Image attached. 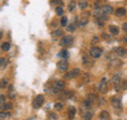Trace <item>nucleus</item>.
I'll return each instance as SVG.
<instances>
[{
  "mask_svg": "<svg viewBox=\"0 0 127 120\" xmlns=\"http://www.w3.org/2000/svg\"><path fill=\"white\" fill-rule=\"evenodd\" d=\"M53 2L55 3V4H57V5H62V4H63V1H62V0H53Z\"/></svg>",
  "mask_w": 127,
  "mask_h": 120,
  "instance_id": "e433bc0d",
  "label": "nucleus"
},
{
  "mask_svg": "<svg viewBox=\"0 0 127 120\" xmlns=\"http://www.w3.org/2000/svg\"><path fill=\"white\" fill-rule=\"evenodd\" d=\"M100 119L102 120H107V119H109V113H108V111H102L101 112V114H100Z\"/></svg>",
  "mask_w": 127,
  "mask_h": 120,
  "instance_id": "dca6fc26",
  "label": "nucleus"
},
{
  "mask_svg": "<svg viewBox=\"0 0 127 120\" xmlns=\"http://www.w3.org/2000/svg\"><path fill=\"white\" fill-rule=\"evenodd\" d=\"M5 96L4 95H0V106L1 105H3L5 103Z\"/></svg>",
  "mask_w": 127,
  "mask_h": 120,
  "instance_id": "7c9ffc66",
  "label": "nucleus"
},
{
  "mask_svg": "<svg viewBox=\"0 0 127 120\" xmlns=\"http://www.w3.org/2000/svg\"><path fill=\"white\" fill-rule=\"evenodd\" d=\"M2 36H3V33H2V32H1V31H0V39H1V38H2Z\"/></svg>",
  "mask_w": 127,
  "mask_h": 120,
  "instance_id": "ea45409f",
  "label": "nucleus"
},
{
  "mask_svg": "<svg viewBox=\"0 0 127 120\" xmlns=\"http://www.w3.org/2000/svg\"><path fill=\"white\" fill-rule=\"evenodd\" d=\"M89 54L93 59H97V58H100L101 55L103 54V49H102V48H100V47H92L89 50Z\"/></svg>",
  "mask_w": 127,
  "mask_h": 120,
  "instance_id": "f03ea898",
  "label": "nucleus"
},
{
  "mask_svg": "<svg viewBox=\"0 0 127 120\" xmlns=\"http://www.w3.org/2000/svg\"><path fill=\"white\" fill-rule=\"evenodd\" d=\"M0 120H2V119H0Z\"/></svg>",
  "mask_w": 127,
  "mask_h": 120,
  "instance_id": "79ce46f5",
  "label": "nucleus"
},
{
  "mask_svg": "<svg viewBox=\"0 0 127 120\" xmlns=\"http://www.w3.org/2000/svg\"><path fill=\"white\" fill-rule=\"evenodd\" d=\"M68 67H69V64L66 60H61L58 63H57V68L59 71H67L68 70Z\"/></svg>",
  "mask_w": 127,
  "mask_h": 120,
  "instance_id": "423d86ee",
  "label": "nucleus"
},
{
  "mask_svg": "<svg viewBox=\"0 0 127 120\" xmlns=\"http://www.w3.org/2000/svg\"><path fill=\"white\" fill-rule=\"evenodd\" d=\"M102 11H103V14H104V15H108V14L113 13V7L111 5L106 4L104 6H102Z\"/></svg>",
  "mask_w": 127,
  "mask_h": 120,
  "instance_id": "9d476101",
  "label": "nucleus"
},
{
  "mask_svg": "<svg viewBox=\"0 0 127 120\" xmlns=\"http://www.w3.org/2000/svg\"><path fill=\"white\" fill-rule=\"evenodd\" d=\"M78 7L81 10H86L87 7H88V2H87L86 0H81V1L78 2Z\"/></svg>",
  "mask_w": 127,
  "mask_h": 120,
  "instance_id": "f3484780",
  "label": "nucleus"
},
{
  "mask_svg": "<svg viewBox=\"0 0 127 120\" xmlns=\"http://www.w3.org/2000/svg\"><path fill=\"white\" fill-rule=\"evenodd\" d=\"M61 57L64 59V60H67L69 58V52L67 51L66 49H64V50H62L61 51Z\"/></svg>",
  "mask_w": 127,
  "mask_h": 120,
  "instance_id": "b1692460",
  "label": "nucleus"
},
{
  "mask_svg": "<svg viewBox=\"0 0 127 120\" xmlns=\"http://www.w3.org/2000/svg\"><path fill=\"white\" fill-rule=\"evenodd\" d=\"M107 88H108V86H107V79L103 78L101 80L100 84H98V91H100V93H106Z\"/></svg>",
  "mask_w": 127,
  "mask_h": 120,
  "instance_id": "0eeeda50",
  "label": "nucleus"
},
{
  "mask_svg": "<svg viewBox=\"0 0 127 120\" xmlns=\"http://www.w3.org/2000/svg\"><path fill=\"white\" fill-rule=\"evenodd\" d=\"M122 30L127 33V22H124V23H123V26H122Z\"/></svg>",
  "mask_w": 127,
  "mask_h": 120,
  "instance_id": "c9c22d12",
  "label": "nucleus"
},
{
  "mask_svg": "<svg viewBox=\"0 0 127 120\" xmlns=\"http://www.w3.org/2000/svg\"><path fill=\"white\" fill-rule=\"evenodd\" d=\"M83 116H84L85 120H91V118H92V116H93V112L90 110H87V111H85V113Z\"/></svg>",
  "mask_w": 127,
  "mask_h": 120,
  "instance_id": "2eb2a0df",
  "label": "nucleus"
},
{
  "mask_svg": "<svg viewBox=\"0 0 127 120\" xmlns=\"http://www.w3.org/2000/svg\"><path fill=\"white\" fill-rule=\"evenodd\" d=\"M27 120H35V117H32V118H29V119H27Z\"/></svg>",
  "mask_w": 127,
  "mask_h": 120,
  "instance_id": "a19ab883",
  "label": "nucleus"
},
{
  "mask_svg": "<svg viewBox=\"0 0 127 120\" xmlns=\"http://www.w3.org/2000/svg\"><path fill=\"white\" fill-rule=\"evenodd\" d=\"M45 102V97L42 95H38L36 98L33 100V107L34 109H39Z\"/></svg>",
  "mask_w": 127,
  "mask_h": 120,
  "instance_id": "7ed1b4c3",
  "label": "nucleus"
},
{
  "mask_svg": "<svg viewBox=\"0 0 127 120\" xmlns=\"http://www.w3.org/2000/svg\"><path fill=\"white\" fill-rule=\"evenodd\" d=\"M112 51L116 54H118L119 57H126L127 55V50L123 47H117V48H114Z\"/></svg>",
  "mask_w": 127,
  "mask_h": 120,
  "instance_id": "6e6552de",
  "label": "nucleus"
},
{
  "mask_svg": "<svg viewBox=\"0 0 127 120\" xmlns=\"http://www.w3.org/2000/svg\"><path fill=\"white\" fill-rule=\"evenodd\" d=\"M93 9H94L95 11L101 10V4H100V2H95V3H94V5H93Z\"/></svg>",
  "mask_w": 127,
  "mask_h": 120,
  "instance_id": "473e14b6",
  "label": "nucleus"
},
{
  "mask_svg": "<svg viewBox=\"0 0 127 120\" xmlns=\"http://www.w3.org/2000/svg\"><path fill=\"white\" fill-rule=\"evenodd\" d=\"M85 82H89V74L88 73H84V77H83Z\"/></svg>",
  "mask_w": 127,
  "mask_h": 120,
  "instance_id": "f704fd0d",
  "label": "nucleus"
},
{
  "mask_svg": "<svg viewBox=\"0 0 127 120\" xmlns=\"http://www.w3.org/2000/svg\"><path fill=\"white\" fill-rule=\"evenodd\" d=\"M114 13H116V15L119 16V17H123V16H125V15H126L127 11H126L125 7H118Z\"/></svg>",
  "mask_w": 127,
  "mask_h": 120,
  "instance_id": "9b49d317",
  "label": "nucleus"
},
{
  "mask_svg": "<svg viewBox=\"0 0 127 120\" xmlns=\"http://www.w3.org/2000/svg\"><path fill=\"white\" fill-rule=\"evenodd\" d=\"M6 86H7V80L6 79L0 80V88H5Z\"/></svg>",
  "mask_w": 127,
  "mask_h": 120,
  "instance_id": "a878e982",
  "label": "nucleus"
},
{
  "mask_svg": "<svg viewBox=\"0 0 127 120\" xmlns=\"http://www.w3.org/2000/svg\"><path fill=\"white\" fill-rule=\"evenodd\" d=\"M55 12H56V14L58 16H63L64 15V7L62 5H58L55 7Z\"/></svg>",
  "mask_w": 127,
  "mask_h": 120,
  "instance_id": "412c9836",
  "label": "nucleus"
},
{
  "mask_svg": "<svg viewBox=\"0 0 127 120\" xmlns=\"http://www.w3.org/2000/svg\"><path fill=\"white\" fill-rule=\"evenodd\" d=\"M67 30H68L69 32H73L75 30V25L74 23H70V25L67 27Z\"/></svg>",
  "mask_w": 127,
  "mask_h": 120,
  "instance_id": "c756f323",
  "label": "nucleus"
},
{
  "mask_svg": "<svg viewBox=\"0 0 127 120\" xmlns=\"http://www.w3.org/2000/svg\"><path fill=\"white\" fill-rule=\"evenodd\" d=\"M103 38H105V39H109L110 38V36L108 34H106V33H103Z\"/></svg>",
  "mask_w": 127,
  "mask_h": 120,
  "instance_id": "4c0bfd02",
  "label": "nucleus"
},
{
  "mask_svg": "<svg viewBox=\"0 0 127 120\" xmlns=\"http://www.w3.org/2000/svg\"><path fill=\"white\" fill-rule=\"evenodd\" d=\"M111 104L117 110H121V107H122V103H121L120 98H112L111 99Z\"/></svg>",
  "mask_w": 127,
  "mask_h": 120,
  "instance_id": "1a4fd4ad",
  "label": "nucleus"
},
{
  "mask_svg": "<svg viewBox=\"0 0 127 120\" xmlns=\"http://www.w3.org/2000/svg\"><path fill=\"white\" fill-rule=\"evenodd\" d=\"M75 5H76V2H75L74 0H72V1H70L69 5H68V9H69V11H70V12L74 11V9H75Z\"/></svg>",
  "mask_w": 127,
  "mask_h": 120,
  "instance_id": "393cba45",
  "label": "nucleus"
},
{
  "mask_svg": "<svg viewBox=\"0 0 127 120\" xmlns=\"http://www.w3.org/2000/svg\"><path fill=\"white\" fill-rule=\"evenodd\" d=\"M64 109V104L62 102H56L54 104V110L55 111H62Z\"/></svg>",
  "mask_w": 127,
  "mask_h": 120,
  "instance_id": "5701e85b",
  "label": "nucleus"
},
{
  "mask_svg": "<svg viewBox=\"0 0 127 120\" xmlns=\"http://www.w3.org/2000/svg\"><path fill=\"white\" fill-rule=\"evenodd\" d=\"M123 42L127 44V34H125L124 36H123Z\"/></svg>",
  "mask_w": 127,
  "mask_h": 120,
  "instance_id": "58836bf2",
  "label": "nucleus"
},
{
  "mask_svg": "<svg viewBox=\"0 0 127 120\" xmlns=\"http://www.w3.org/2000/svg\"><path fill=\"white\" fill-rule=\"evenodd\" d=\"M88 21H89V18L88 17H81V20H79V27H84V26H86L87 23H88Z\"/></svg>",
  "mask_w": 127,
  "mask_h": 120,
  "instance_id": "a211bd4d",
  "label": "nucleus"
},
{
  "mask_svg": "<svg viewBox=\"0 0 127 120\" xmlns=\"http://www.w3.org/2000/svg\"><path fill=\"white\" fill-rule=\"evenodd\" d=\"M6 65H7V60L4 58H0V68L3 69Z\"/></svg>",
  "mask_w": 127,
  "mask_h": 120,
  "instance_id": "4be33fe9",
  "label": "nucleus"
},
{
  "mask_svg": "<svg viewBox=\"0 0 127 120\" xmlns=\"http://www.w3.org/2000/svg\"><path fill=\"white\" fill-rule=\"evenodd\" d=\"M67 23H68V17H66V16H64L61 20V25L63 27H67Z\"/></svg>",
  "mask_w": 127,
  "mask_h": 120,
  "instance_id": "c85d7f7f",
  "label": "nucleus"
},
{
  "mask_svg": "<svg viewBox=\"0 0 127 120\" xmlns=\"http://www.w3.org/2000/svg\"><path fill=\"white\" fill-rule=\"evenodd\" d=\"M73 43V36L72 35H66L62 37L61 39V45L62 46H71Z\"/></svg>",
  "mask_w": 127,
  "mask_h": 120,
  "instance_id": "39448f33",
  "label": "nucleus"
},
{
  "mask_svg": "<svg viewBox=\"0 0 127 120\" xmlns=\"http://www.w3.org/2000/svg\"><path fill=\"white\" fill-rule=\"evenodd\" d=\"M109 31H110V33L112 34V35H118L119 34V28L117 26H114V25H110L109 26Z\"/></svg>",
  "mask_w": 127,
  "mask_h": 120,
  "instance_id": "ddd939ff",
  "label": "nucleus"
},
{
  "mask_svg": "<svg viewBox=\"0 0 127 120\" xmlns=\"http://www.w3.org/2000/svg\"><path fill=\"white\" fill-rule=\"evenodd\" d=\"M79 73H81V69H79V68H74V69L69 71V72H67L65 75H64V78H65V79L76 78V77H78V75H79Z\"/></svg>",
  "mask_w": 127,
  "mask_h": 120,
  "instance_id": "20e7f679",
  "label": "nucleus"
},
{
  "mask_svg": "<svg viewBox=\"0 0 127 120\" xmlns=\"http://www.w3.org/2000/svg\"><path fill=\"white\" fill-rule=\"evenodd\" d=\"M54 86L56 87V88H58L59 90H63L64 88H65V82H64L63 80H58V81L55 82Z\"/></svg>",
  "mask_w": 127,
  "mask_h": 120,
  "instance_id": "f8f14e48",
  "label": "nucleus"
},
{
  "mask_svg": "<svg viewBox=\"0 0 127 120\" xmlns=\"http://www.w3.org/2000/svg\"><path fill=\"white\" fill-rule=\"evenodd\" d=\"M121 85H122V89L127 90V80H125V81H123V83L121 84Z\"/></svg>",
  "mask_w": 127,
  "mask_h": 120,
  "instance_id": "72a5a7b5",
  "label": "nucleus"
},
{
  "mask_svg": "<svg viewBox=\"0 0 127 120\" xmlns=\"http://www.w3.org/2000/svg\"><path fill=\"white\" fill-rule=\"evenodd\" d=\"M75 114H76V109L74 106H71L69 107V111H68V116H69V119H73Z\"/></svg>",
  "mask_w": 127,
  "mask_h": 120,
  "instance_id": "4468645a",
  "label": "nucleus"
},
{
  "mask_svg": "<svg viewBox=\"0 0 127 120\" xmlns=\"http://www.w3.org/2000/svg\"><path fill=\"white\" fill-rule=\"evenodd\" d=\"M10 113H6V112H0V119H5L10 117Z\"/></svg>",
  "mask_w": 127,
  "mask_h": 120,
  "instance_id": "cd10ccee",
  "label": "nucleus"
},
{
  "mask_svg": "<svg viewBox=\"0 0 127 120\" xmlns=\"http://www.w3.org/2000/svg\"><path fill=\"white\" fill-rule=\"evenodd\" d=\"M1 109L3 111H9L11 109H13V104H12V103H9V102H5L3 105H1Z\"/></svg>",
  "mask_w": 127,
  "mask_h": 120,
  "instance_id": "aec40b11",
  "label": "nucleus"
},
{
  "mask_svg": "<svg viewBox=\"0 0 127 120\" xmlns=\"http://www.w3.org/2000/svg\"><path fill=\"white\" fill-rule=\"evenodd\" d=\"M63 34H64V32L62 30H56V31H54L53 33H52V35H53V36H55V37L63 36Z\"/></svg>",
  "mask_w": 127,
  "mask_h": 120,
  "instance_id": "bb28decb",
  "label": "nucleus"
},
{
  "mask_svg": "<svg viewBox=\"0 0 127 120\" xmlns=\"http://www.w3.org/2000/svg\"><path fill=\"white\" fill-rule=\"evenodd\" d=\"M1 49H2V51H9L11 49V44L9 42L3 43L1 45Z\"/></svg>",
  "mask_w": 127,
  "mask_h": 120,
  "instance_id": "6ab92c4d",
  "label": "nucleus"
},
{
  "mask_svg": "<svg viewBox=\"0 0 127 120\" xmlns=\"http://www.w3.org/2000/svg\"><path fill=\"white\" fill-rule=\"evenodd\" d=\"M49 118L51 120H57V115L55 114V113H50L49 114Z\"/></svg>",
  "mask_w": 127,
  "mask_h": 120,
  "instance_id": "2f4dec72",
  "label": "nucleus"
},
{
  "mask_svg": "<svg viewBox=\"0 0 127 120\" xmlns=\"http://www.w3.org/2000/svg\"><path fill=\"white\" fill-rule=\"evenodd\" d=\"M122 73L121 72H117V73H114L113 74V77H112V84H113V87H114V89H116L117 91H119L121 88H122V85H121V79H122Z\"/></svg>",
  "mask_w": 127,
  "mask_h": 120,
  "instance_id": "f257e3e1",
  "label": "nucleus"
}]
</instances>
